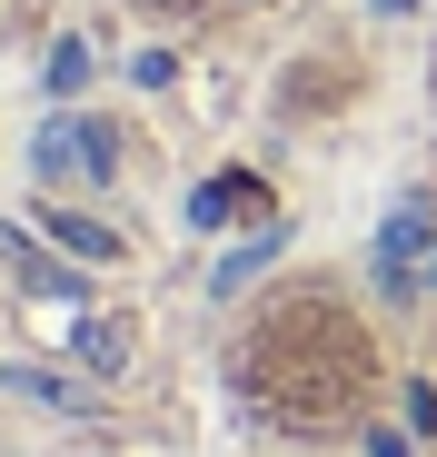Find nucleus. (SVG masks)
I'll list each match as a JSON object with an SVG mask.
<instances>
[{
  "label": "nucleus",
  "instance_id": "6e6552de",
  "mask_svg": "<svg viewBox=\"0 0 437 457\" xmlns=\"http://www.w3.org/2000/svg\"><path fill=\"white\" fill-rule=\"evenodd\" d=\"M139 11H189V0H139Z\"/></svg>",
  "mask_w": 437,
  "mask_h": 457
},
{
  "label": "nucleus",
  "instance_id": "39448f33",
  "mask_svg": "<svg viewBox=\"0 0 437 457\" xmlns=\"http://www.w3.org/2000/svg\"><path fill=\"white\" fill-rule=\"evenodd\" d=\"M80 358H90L100 378H120V368H129V319H90V328H80Z\"/></svg>",
  "mask_w": 437,
  "mask_h": 457
},
{
  "label": "nucleus",
  "instance_id": "1a4fd4ad",
  "mask_svg": "<svg viewBox=\"0 0 437 457\" xmlns=\"http://www.w3.org/2000/svg\"><path fill=\"white\" fill-rule=\"evenodd\" d=\"M378 11H417V0H378Z\"/></svg>",
  "mask_w": 437,
  "mask_h": 457
},
{
  "label": "nucleus",
  "instance_id": "f03ea898",
  "mask_svg": "<svg viewBox=\"0 0 437 457\" xmlns=\"http://www.w3.org/2000/svg\"><path fill=\"white\" fill-rule=\"evenodd\" d=\"M427 249H437V239H427V209H398L388 239H378V288H408V278L427 269Z\"/></svg>",
  "mask_w": 437,
  "mask_h": 457
},
{
  "label": "nucleus",
  "instance_id": "f257e3e1",
  "mask_svg": "<svg viewBox=\"0 0 437 457\" xmlns=\"http://www.w3.org/2000/svg\"><path fill=\"white\" fill-rule=\"evenodd\" d=\"M239 378H249V408H259L268 428H288V437H328V428L358 418L378 358H368V338L348 328L338 298H288V309L259 319Z\"/></svg>",
  "mask_w": 437,
  "mask_h": 457
},
{
  "label": "nucleus",
  "instance_id": "9d476101",
  "mask_svg": "<svg viewBox=\"0 0 437 457\" xmlns=\"http://www.w3.org/2000/svg\"><path fill=\"white\" fill-rule=\"evenodd\" d=\"M427 288H437V249H427Z\"/></svg>",
  "mask_w": 437,
  "mask_h": 457
},
{
  "label": "nucleus",
  "instance_id": "0eeeda50",
  "mask_svg": "<svg viewBox=\"0 0 437 457\" xmlns=\"http://www.w3.org/2000/svg\"><path fill=\"white\" fill-rule=\"evenodd\" d=\"M50 90H60V100L90 90V40H60V50H50Z\"/></svg>",
  "mask_w": 437,
  "mask_h": 457
},
{
  "label": "nucleus",
  "instance_id": "20e7f679",
  "mask_svg": "<svg viewBox=\"0 0 437 457\" xmlns=\"http://www.w3.org/2000/svg\"><path fill=\"white\" fill-rule=\"evenodd\" d=\"M50 239H60L70 259H120V228H100V219H80V209H50Z\"/></svg>",
  "mask_w": 437,
  "mask_h": 457
},
{
  "label": "nucleus",
  "instance_id": "7ed1b4c3",
  "mask_svg": "<svg viewBox=\"0 0 437 457\" xmlns=\"http://www.w3.org/2000/svg\"><path fill=\"white\" fill-rule=\"evenodd\" d=\"M239 209H268V189H259V179H239V170L199 189V228H239Z\"/></svg>",
  "mask_w": 437,
  "mask_h": 457
},
{
  "label": "nucleus",
  "instance_id": "423d86ee",
  "mask_svg": "<svg viewBox=\"0 0 437 457\" xmlns=\"http://www.w3.org/2000/svg\"><path fill=\"white\" fill-rule=\"evenodd\" d=\"M80 170H90V179L120 170V129H110V120H80Z\"/></svg>",
  "mask_w": 437,
  "mask_h": 457
}]
</instances>
